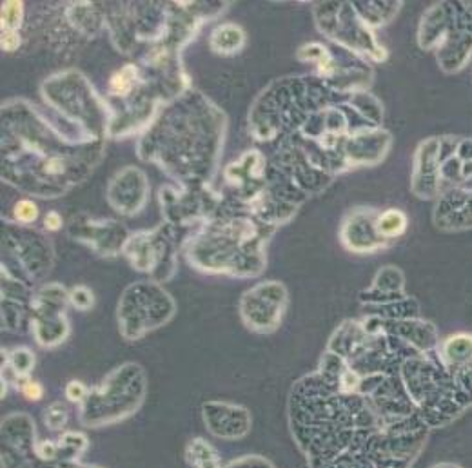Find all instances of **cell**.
<instances>
[{"instance_id": "ba28073f", "label": "cell", "mask_w": 472, "mask_h": 468, "mask_svg": "<svg viewBox=\"0 0 472 468\" xmlns=\"http://www.w3.org/2000/svg\"><path fill=\"white\" fill-rule=\"evenodd\" d=\"M200 468H218V465L214 463V461H202Z\"/></svg>"}, {"instance_id": "3957f363", "label": "cell", "mask_w": 472, "mask_h": 468, "mask_svg": "<svg viewBox=\"0 0 472 468\" xmlns=\"http://www.w3.org/2000/svg\"><path fill=\"white\" fill-rule=\"evenodd\" d=\"M69 300L73 303L76 309L80 311H85V309H91L93 303H95V298H93V292H91L87 287H74L69 294Z\"/></svg>"}, {"instance_id": "52a82bcc", "label": "cell", "mask_w": 472, "mask_h": 468, "mask_svg": "<svg viewBox=\"0 0 472 468\" xmlns=\"http://www.w3.org/2000/svg\"><path fill=\"white\" fill-rule=\"evenodd\" d=\"M18 44H20V38H18V35H16L15 31H4V35H2V48H4L5 51L16 49Z\"/></svg>"}, {"instance_id": "7a4b0ae2", "label": "cell", "mask_w": 472, "mask_h": 468, "mask_svg": "<svg viewBox=\"0 0 472 468\" xmlns=\"http://www.w3.org/2000/svg\"><path fill=\"white\" fill-rule=\"evenodd\" d=\"M15 218L22 223H33L38 218V209L31 200H20L13 209Z\"/></svg>"}, {"instance_id": "277c9868", "label": "cell", "mask_w": 472, "mask_h": 468, "mask_svg": "<svg viewBox=\"0 0 472 468\" xmlns=\"http://www.w3.org/2000/svg\"><path fill=\"white\" fill-rule=\"evenodd\" d=\"M20 389H22V394L26 396L27 400L35 401L38 400V398H42L44 389H42V385L37 383V381H27L26 379V383H22Z\"/></svg>"}, {"instance_id": "5b68a950", "label": "cell", "mask_w": 472, "mask_h": 468, "mask_svg": "<svg viewBox=\"0 0 472 468\" xmlns=\"http://www.w3.org/2000/svg\"><path fill=\"white\" fill-rule=\"evenodd\" d=\"M66 394H67V398L71 401H80V400H84L85 387L80 383V381H71V383L67 385V389H66Z\"/></svg>"}, {"instance_id": "8992f818", "label": "cell", "mask_w": 472, "mask_h": 468, "mask_svg": "<svg viewBox=\"0 0 472 468\" xmlns=\"http://www.w3.org/2000/svg\"><path fill=\"white\" fill-rule=\"evenodd\" d=\"M44 227H46L48 231H59L60 227H62V218H60L59 212H55V210L48 212L46 218H44Z\"/></svg>"}, {"instance_id": "6da1fadb", "label": "cell", "mask_w": 472, "mask_h": 468, "mask_svg": "<svg viewBox=\"0 0 472 468\" xmlns=\"http://www.w3.org/2000/svg\"><path fill=\"white\" fill-rule=\"evenodd\" d=\"M405 227H407V218H405V214L394 209L383 212L376 221L378 232L385 238L398 236V234H402V232L405 231Z\"/></svg>"}]
</instances>
